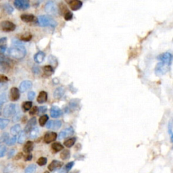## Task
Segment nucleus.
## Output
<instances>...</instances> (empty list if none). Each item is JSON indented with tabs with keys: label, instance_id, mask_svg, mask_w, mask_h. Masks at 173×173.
I'll return each instance as SVG.
<instances>
[{
	"label": "nucleus",
	"instance_id": "nucleus-1",
	"mask_svg": "<svg viewBox=\"0 0 173 173\" xmlns=\"http://www.w3.org/2000/svg\"><path fill=\"white\" fill-rule=\"evenodd\" d=\"M158 59L159 62L155 68V74L161 76L168 71L173 59V55L170 52H164L158 56Z\"/></svg>",
	"mask_w": 173,
	"mask_h": 173
},
{
	"label": "nucleus",
	"instance_id": "nucleus-2",
	"mask_svg": "<svg viewBox=\"0 0 173 173\" xmlns=\"http://www.w3.org/2000/svg\"><path fill=\"white\" fill-rule=\"evenodd\" d=\"M26 49L24 45L18 42L14 43V46L9 50V54L13 58L21 59L26 56Z\"/></svg>",
	"mask_w": 173,
	"mask_h": 173
},
{
	"label": "nucleus",
	"instance_id": "nucleus-3",
	"mask_svg": "<svg viewBox=\"0 0 173 173\" xmlns=\"http://www.w3.org/2000/svg\"><path fill=\"white\" fill-rule=\"evenodd\" d=\"M38 22L39 25L41 27H55L57 25V23L54 19L50 16H39L38 17Z\"/></svg>",
	"mask_w": 173,
	"mask_h": 173
},
{
	"label": "nucleus",
	"instance_id": "nucleus-4",
	"mask_svg": "<svg viewBox=\"0 0 173 173\" xmlns=\"http://www.w3.org/2000/svg\"><path fill=\"white\" fill-rule=\"evenodd\" d=\"M0 29L5 32H11L16 29V25L10 21H3L0 23Z\"/></svg>",
	"mask_w": 173,
	"mask_h": 173
},
{
	"label": "nucleus",
	"instance_id": "nucleus-5",
	"mask_svg": "<svg viewBox=\"0 0 173 173\" xmlns=\"http://www.w3.org/2000/svg\"><path fill=\"white\" fill-rule=\"evenodd\" d=\"M45 10L47 13L52 15L56 14L58 12L57 5H56V3L53 1H50L47 3L46 5H45Z\"/></svg>",
	"mask_w": 173,
	"mask_h": 173
},
{
	"label": "nucleus",
	"instance_id": "nucleus-6",
	"mask_svg": "<svg viewBox=\"0 0 173 173\" xmlns=\"http://www.w3.org/2000/svg\"><path fill=\"white\" fill-rule=\"evenodd\" d=\"M16 105L14 104H10L7 105L4 107L3 114L5 117H10V116H12L16 114Z\"/></svg>",
	"mask_w": 173,
	"mask_h": 173
},
{
	"label": "nucleus",
	"instance_id": "nucleus-7",
	"mask_svg": "<svg viewBox=\"0 0 173 173\" xmlns=\"http://www.w3.org/2000/svg\"><path fill=\"white\" fill-rule=\"evenodd\" d=\"M14 4L18 10H27L30 7L29 2L28 0H16L14 2Z\"/></svg>",
	"mask_w": 173,
	"mask_h": 173
},
{
	"label": "nucleus",
	"instance_id": "nucleus-8",
	"mask_svg": "<svg viewBox=\"0 0 173 173\" xmlns=\"http://www.w3.org/2000/svg\"><path fill=\"white\" fill-rule=\"evenodd\" d=\"M74 129L72 127H69V128L64 129V130H62L58 135V139H63L64 138H66L69 136H71L74 134Z\"/></svg>",
	"mask_w": 173,
	"mask_h": 173
},
{
	"label": "nucleus",
	"instance_id": "nucleus-9",
	"mask_svg": "<svg viewBox=\"0 0 173 173\" xmlns=\"http://www.w3.org/2000/svg\"><path fill=\"white\" fill-rule=\"evenodd\" d=\"M57 133L55 132H48L45 135L44 141L46 143H50L57 139Z\"/></svg>",
	"mask_w": 173,
	"mask_h": 173
},
{
	"label": "nucleus",
	"instance_id": "nucleus-10",
	"mask_svg": "<svg viewBox=\"0 0 173 173\" xmlns=\"http://www.w3.org/2000/svg\"><path fill=\"white\" fill-rule=\"evenodd\" d=\"M69 5L72 10L76 11L82 7L83 3L80 0H72V1L69 2Z\"/></svg>",
	"mask_w": 173,
	"mask_h": 173
},
{
	"label": "nucleus",
	"instance_id": "nucleus-11",
	"mask_svg": "<svg viewBox=\"0 0 173 173\" xmlns=\"http://www.w3.org/2000/svg\"><path fill=\"white\" fill-rule=\"evenodd\" d=\"M62 123L59 120H50L46 124V127L49 129H58L60 128Z\"/></svg>",
	"mask_w": 173,
	"mask_h": 173
},
{
	"label": "nucleus",
	"instance_id": "nucleus-12",
	"mask_svg": "<svg viewBox=\"0 0 173 173\" xmlns=\"http://www.w3.org/2000/svg\"><path fill=\"white\" fill-rule=\"evenodd\" d=\"M63 166V162L59 160H53L48 166V170L50 171H54L55 170L61 168Z\"/></svg>",
	"mask_w": 173,
	"mask_h": 173
},
{
	"label": "nucleus",
	"instance_id": "nucleus-13",
	"mask_svg": "<svg viewBox=\"0 0 173 173\" xmlns=\"http://www.w3.org/2000/svg\"><path fill=\"white\" fill-rule=\"evenodd\" d=\"M20 96L21 95L18 88L12 87L10 90V100L13 101H17L20 99Z\"/></svg>",
	"mask_w": 173,
	"mask_h": 173
},
{
	"label": "nucleus",
	"instance_id": "nucleus-14",
	"mask_svg": "<svg viewBox=\"0 0 173 173\" xmlns=\"http://www.w3.org/2000/svg\"><path fill=\"white\" fill-rule=\"evenodd\" d=\"M33 83L30 81H24L20 85V91L21 92H25L27 90H29L30 88L32 87Z\"/></svg>",
	"mask_w": 173,
	"mask_h": 173
},
{
	"label": "nucleus",
	"instance_id": "nucleus-15",
	"mask_svg": "<svg viewBox=\"0 0 173 173\" xmlns=\"http://www.w3.org/2000/svg\"><path fill=\"white\" fill-rule=\"evenodd\" d=\"M36 123H37L36 118L33 117L31 119H30V120L28 122V123L27 124L26 127H25L24 131L26 132V133H29L30 130L34 128V127H35Z\"/></svg>",
	"mask_w": 173,
	"mask_h": 173
},
{
	"label": "nucleus",
	"instance_id": "nucleus-16",
	"mask_svg": "<svg viewBox=\"0 0 173 173\" xmlns=\"http://www.w3.org/2000/svg\"><path fill=\"white\" fill-rule=\"evenodd\" d=\"M51 116L53 118H57L62 115V111L59 107L56 106H53L50 110Z\"/></svg>",
	"mask_w": 173,
	"mask_h": 173
},
{
	"label": "nucleus",
	"instance_id": "nucleus-17",
	"mask_svg": "<svg viewBox=\"0 0 173 173\" xmlns=\"http://www.w3.org/2000/svg\"><path fill=\"white\" fill-rule=\"evenodd\" d=\"M65 93V89L64 87H60L57 88L53 93V98L55 99H60Z\"/></svg>",
	"mask_w": 173,
	"mask_h": 173
},
{
	"label": "nucleus",
	"instance_id": "nucleus-18",
	"mask_svg": "<svg viewBox=\"0 0 173 173\" xmlns=\"http://www.w3.org/2000/svg\"><path fill=\"white\" fill-rule=\"evenodd\" d=\"M21 20L25 22H33L36 21L35 16L33 14H22L21 16Z\"/></svg>",
	"mask_w": 173,
	"mask_h": 173
},
{
	"label": "nucleus",
	"instance_id": "nucleus-19",
	"mask_svg": "<svg viewBox=\"0 0 173 173\" xmlns=\"http://www.w3.org/2000/svg\"><path fill=\"white\" fill-rule=\"evenodd\" d=\"M47 100V92L44 91H42L39 93L38 98L37 99V102L39 104H43Z\"/></svg>",
	"mask_w": 173,
	"mask_h": 173
},
{
	"label": "nucleus",
	"instance_id": "nucleus-20",
	"mask_svg": "<svg viewBox=\"0 0 173 173\" xmlns=\"http://www.w3.org/2000/svg\"><path fill=\"white\" fill-rule=\"evenodd\" d=\"M45 57V53L43 52H39L34 56V59L37 63H41L44 60Z\"/></svg>",
	"mask_w": 173,
	"mask_h": 173
},
{
	"label": "nucleus",
	"instance_id": "nucleus-21",
	"mask_svg": "<svg viewBox=\"0 0 173 173\" xmlns=\"http://www.w3.org/2000/svg\"><path fill=\"white\" fill-rule=\"evenodd\" d=\"M33 149V143L30 141H28L27 142L24 144L23 147V151L27 153V154H30V152L32 151Z\"/></svg>",
	"mask_w": 173,
	"mask_h": 173
},
{
	"label": "nucleus",
	"instance_id": "nucleus-22",
	"mask_svg": "<svg viewBox=\"0 0 173 173\" xmlns=\"http://www.w3.org/2000/svg\"><path fill=\"white\" fill-rule=\"evenodd\" d=\"M74 164H75L74 162H70L66 164V166H65L64 168H62L60 171H59V173H68L72 169Z\"/></svg>",
	"mask_w": 173,
	"mask_h": 173
},
{
	"label": "nucleus",
	"instance_id": "nucleus-23",
	"mask_svg": "<svg viewBox=\"0 0 173 173\" xmlns=\"http://www.w3.org/2000/svg\"><path fill=\"white\" fill-rule=\"evenodd\" d=\"M76 141V139L75 137L68 139L67 140H66L64 142V145L67 147H71L74 146V145H75Z\"/></svg>",
	"mask_w": 173,
	"mask_h": 173
},
{
	"label": "nucleus",
	"instance_id": "nucleus-24",
	"mask_svg": "<svg viewBox=\"0 0 173 173\" xmlns=\"http://www.w3.org/2000/svg\"><path fill=\"white\" fill-rule=\"evenodd\" d=\"M43 70L44 74L47 76H50L53 73V69L52 66L48 65V66H45L43 68Z\"/></svg>",
	"mask_w": 173,
	"mask_h": 173
},
{
	"label": "nucleus",
	"instance_id": "nucleus-25",
	"mask_svg": "<svg viewBox=\"0 0 173 173\" xmlns=\"http://www.w3.org/2000/svg\"><path fill=\"white\" fill-rule=\"evenodd\" d=\"M7 42L8 39L6 37L0 38V49H1L3 52H4V51L6 50Z\"/></svg>",
	"mask_w": 173,
	"mask_h": 173
},
{
	"label": "nucleus",
	"instance_id": "nucleus-26",
	"mask_svg": "<svg viewBox=\"0 0 173 173\" xmlns=\"http://www.w3.org/2000/svg\"><path fill=\"white\" fill-rule=\"evenodd\" d=\"M21 127L20 124H15L14 126H13L10 129V133L12 135H16L21 132Z\"/></svg>",
	"mask_w": 173,
	"mask_h": 173
},
{
	"label": "nucleus",
	"instance_id": "nucleus-27",
	"mask_svg": "<svg viewBox=\"0 0 173 173\" xmlns=\"http://www.w3.org/2000/svg\"><path fill=\"white\" fill-rule=\"evenodd\" d=\"M52 148L55 152H58L64 149V146L60 143H53L52 145Z\"/></svg>",
	"mask_w": 173,
	"mask_h": 173
},
{
	"label": "nucleus",
	"instance_id": "nucleus-28",
	"mask_svg": "<svg viewBox=\"0 0 173 173\" xmlns=\"http://www.w3.org/2000/svg\"><path fill=\"white\" fill-rule=\"evenodd\" d=\"M39 133V128L37 127H34V128L29 132V137L30 139H35L37 137Z\"/></svg>",
	"mask_w": 173,
	"mask_h": 173
},
{
	"label": "nucleus",
	"instance_id": "nucleus-29",
	"mask_svg": "<svg viewBox=\"0 0 173 173\" xmlns=\"http://www.w3.org/2000/svg\"><path fill=\"white\" fill-rule=\"evenodd\" d=\"M32 102L31 101H25L23 102V104L22 105V110H23L24 112H27L29 111V110H30L31 107H32Z\"/></svg>",
	"mask_w": 173,
	"mask_h": 173
},
{
	"label": "nucleus",
	"instance_id": "nucleus-30",
	"mask_svg": "<svg viewBox=\"0 0 173 173\" xmlns=\"http://www.w3.org/2000/svg\"><path fill=\"white\" fill-rule=\"evenodd\" d=\"M27 138V133L25 131H21V133L19 134L18 139V142L20 144H22L24 142L25 139Z\"/></svg>",
	"mask_w": 173,
	"mask_h": 173
},
{
	"label": "nucleus",
	"instance_id": "nucleus-31",
	"mask_svg": "<svg viewBox=\"0 0 173 173\" xmlns=\"http://www.w3.org/2000/svg\"><path fill=\"white\" fill-rule=\"evenodd\" d=\"M70 156V152L69 150H68V149L63 150V152H62L60 154V158L61 159H62V160H68V159H69Z\"/></svg>",
	"mask_w": 173,
	"mask_h": 173
},
{
	"label": "nucleus",
	"instance_id": "nucleus-32",
	"mask_svg": "<svg viewBox=\"0 0 173 173\" xmlns=\"http://www.w3.org/2000/svg\"><path fill=\"white\" fill-rule=\"evenodd\" d=\"M59 10H60V12H62V14H64V15H65L67 12H69V9H68L66 5L62 2L59 3Z\"/></svg>",
	"mask_w": 173,
	"mask_h": 173
},
{
	"label": "nucleus",
	"instance_id": "nucleus-33",
	"mask_svg": "<svg viewBox=\"0 0 173 173\" xmlns=\"http://www.w3.org/2000/svg\"><path fill=\"white\" fill-rule=\"evenodd\" d=\"M78 105H79V100H76V99H75V100H72L69 103L70 107L72 110L78 108Z\"/></svg>",
	"mask_w": 173,
	"mask_h": 173
},
{
	"label": "nucleus",
	"instance_id": "nucleus-34",
	"mask_svg": "<svg viewBox=\"0 0 173 173\" xmlns=\"http://www.w3.org/2000/svg\"><path fill=\"white\" fill-rule=\"evenodd\" d=\"M3 8H4V9L5 10V12H6L8 14H12L14 12V8H12V5L10 4H8V3H5L4 5H3Z\"/></svg>",
	"mask_w": 173,
	"mask_h": 173
},
{
	"label": "nucleus",
	"instance_id": "nucleus-35",
	"mask_svg": "<svg viewBox=\"0 0 173 173\" xmlns=\"http://www.w3.org/2000/svg\"><path fill=\"white\" fill-rule=\"evenodd\" d=\"M48 119H49V118H48L47 115L41 116L39 120V124H40V126L44 127L45 124H46L47 121L48 120Z\"/></svg>",
	"mask_w": 173,
	"mask_h": 173
},
{
	"label": "nucleus",
	"instance_id": "nucleus-36",
	"mask_svg": "<svg viewBox=\"0 0 173 173\" xmlns=\"http://www.w3.org/2000/svg\"><path fill=\"white\" fill-rule=\"evenodd\" d=\"M49 62L50 64V66H52V67L54 66L56 67V66H58V60L55 56H49Z\"/></svg>",
	"mask_w": 173,
	"mask_h": 173
},
{
	"label": "nucleus",
	"instance_id": "nucleus-37",
	"mask_svg": "<svg viewBox=\"0 0 173 173\" xmlns=\"http://www.w3.org/2000/svg\"><path fill=\"white\" fill-rule=\"evenodd\" d=\"M36 168V165H35V164H30V165L27 166V168L25 169L24 173H35Z\"/></svg>",
	"mask_w": 173,
	"mask_h": 173
},
{
	"label": "nucleus",
	"instance_id": "nucleus-38",
	"mask_svg": "<svg viewBox=\"0 0 173 173\" xmlns=\"http://www.w3.org/2000/svg\"><path fill=\"white\" fill-rule=\"evenodd\" d=\"M9 140V134L8 133H4L0 136V143L7 142Z\"/></svg>",
	"mask_w": 173,
	"mask_h": 173
},
{
	"label": "nucleus",
	"instance_id": "nucleus-39",
	"mask_svg": "<svg viewBox=\"0 0 173 173\" xmlns=\"http://www.w3.org/2000/svg\"><path fill=\"white\" fill-rule=\"evenodd\" d=\"M8 123H9V120L8 119L0 118V129H4L8 126Z\"/></svg>",
	"mask_w": 173,
	"mask_h": 173
},
{
	"label": "nucleus",
	"instance_id": "nucleus-40",
	"mask_svg": "<svg viewBox=\"0 0 173 173\" xmlns=\"http://www.w3.org/2000/svg\"><path fill=\"white\" fill-rule=\"evenodd\" d=\"M47 159L45 157H41L38 159V160L37 161V163L38 165L39 166H44L45 164H47Z\"/></svg>",
	"mask_w": 173,
	"mask_h": 173
},
{
	"label": "nucleus",
	"instance_id": "nucleus-41",
	"mask_svg": "<svg viewBox=\"0 0 173 173\" xmlns=\"http://www.w3.org/2000/svg\"><path fill=\"white\" fill-rule=\"evenodd\" d=\"M20 39H21L22 41H30L31 39H32V35L30 34H27V35H22L21 37H20Z\"/></svg>",
	"mask_w": 173,
	"mask_h": 173
},
{
	"label": "nucleus",
	"instance_id": "nucleus-42",
	"mask_svg": "<svg viewBox=\"0 0 173 173\" xmlns=\"http://www.w3.org/2000/svg\"><path fill=\"white\" fill-rule=\"evenodd\" d=\"M7 148L5 146H0V158L4 157L6 154Z\"/></svg>",
	"mask_w": 173,
	"mask_h": 173
},
{
	"label": "nucleus",
	"instance_id": "nucleus-43",
	"mask_svg": "<svg viewBox=\"0 0 173 173\" xmlns=\"http://www.w3.org/2000/svg\"><path fill=\"white\" fill-rule=\"evenodd\" d=\"M16 142V136H14L13 137L9 139V140H8L6 142V144L8 145V146H13V145H14Z\"/></svg>",
	"mask_w": 173,
	"mask_h": 173
},
{
	"label": "nucleus",
	"instance_id": "nucleus-44",
	"mask_svg": "<svg viewBox=\"0 0 173 173\" xmlns=\"http://www.w3.org/2000/svg\"><path fill=\"white\" fill-rule=\"evenodd\" d=\"M7 101V96L5 93H2L0 95V105L4 104Z\"/></svg>",
	"mask_w": 173,
	"mask_h": 173
},
{
	"label": "nucleus",
	"instance_id": "nucleus-45",
	"mask_svg": "<svg viewBox=\"0 0 173 173\" xmlns=\"http://www.w3.org/2000/svg\"><path fill=\"white\" fill-rule=\"evenodd\" d=\"M73 18V14L71 12H67L66 14L64 15V19L66 20V21H70V20H72Z\"/></svg>",
	"mask_w": 173,
	"mask_h": 173
},
{
	"label": "nucleus",
	"instance_id": "nucleus-46",
	"mask_svg": "<svg viewBox=\"0 0 173 173\" xmlns=\"http://www.w3.org/2000/svg\"><path fill=\"white\" fill-rule=\"evenodd\" d=\"M168 129V133H169V135H170V137H171V142L173 144V130L172 129V124H171V123H169Z\"/></svg>",
	"mask_w": 173,
	"mask_h": 173
},
{
	"label": "nucleus",
	"instance_id": "nucleus-47",
	"mask_svg": "<svg viewBox=\"0 0 173 173\" xmlns=\"http://www.w3.org/2000/svg\"><path fill=\"white\" fill-rule=\"evenodd\" d=\"M7 81H8V78L6 76L0 75V83H6Z\"/></svg>",
	"mask_w": 173,
	"mask_h": 173
},
{
	"label": "nucleus",
	"instance_id": "nucleus-48",
	"mask_svg": "<svg viewBox=\"0 0 173 173\" xmlns=\"http://www.w3.org/2000/svg\"><path fill=\"white\" fill-rule=\"evenodd\" d=\"M46 111H47L46 106H41L38 109V112L39 114H44V113Z\"/></svg>",
	"mask_w": 173,
	"mask_h": 173
},
{
	"label": "nucleus",
	"instance_id": "nucleus-49",
	"mask_svg": "<svg viewBox=\"0 0 173 173\" xmlns=\"http://www.w3.org/2000/svg\"><path fill=\"white\" fill-rule=\"evenodd\" d=\"M35 96V93L34 91H30L28 93V98L29 100H33Z\"/></svg>",
	"mask_w": 173,
	"mask_h": 173
},
{
	"label": "nucleus",
	"instance_id": "nucleus-50",
	"mask_svg": "<svg viewBox=\"0 0 173 173\" xmlns=\"http://www.w3.org/2000/svg\"><path fill=\"white\" fill-rule=\"evenodd\" d=\"M38 109H39V108H37V106L33 107V108H31L30 110V115L35 114L36 113L38 112Z\"/></svg>",
	"mask_w": 173,
	"mask_h": 173
},
{
	"label": "nucleus",
	"instance_id": "nucleus-51",
	"mask_svg": "<svg viewBox=\"0 0 173 173\" xmlns=\"http://www.w3.org/2000/svg\"><path fill=\"white\" fill-rule=\"evenodd\" d=\"M14 153H15V149H11L9 153H8V158H12L14 154Z\"/></svg>",
	"mask_w": 173,
	"mask_h": 173
},
{
	"label": "nucleus",
	"instance_id": "nucleus-52",
	"mask_svg": "<svg viewBox=\"0 0 173 173\" xmlns=\"http://www.w3.org/2000/svg\"><path fill=\"white\" fill-rule=\"evenodd\" d=\"M32 158H33L32 154H27L26 156L24 157V159H25V160H26V161H29V160H32Z\"/></svg>",
	"mask_w": 173,
	"mask_h": 173
},
{
	"label": "nucleus",
	"instance_id": "nucleus-53",
	"mask_svg": "<svg viewBox=\"0 0 173 173\" xmlns=\"http://www.w3.org/2000/svg\"><path fill=\"white\" fill-rule=\"evenodd\" d=\"M22 157V153H19V154H17L15 156V160H18L19 159H21Z\"/></svg>",
	"mask_w": 173,
	"mask_h": 173
},
{
	"label": "nucleus",
	"instance_id": "nucleus-54",
	"mask_svg": "<svg viewBox=\"0 0 173 173\" xmlns=\"http://www.w3.org/2000/svg\"><path fill=\"white\" fill-rule=\"evenodd\" d=\"M33 72H35V74H37V73H39V68H37V66H35L33 68Z\"/></svg>",
	"mask_w": 173,
	"mask_h": 173
},
{
	"label": "nucleus",
	"instance_id": "nucleus-55",
	"mask_svg": "<svg viewBox=\"0 0 173 173\" xmlns=\"http://www.w3.org/2000/svg\"><path fill=\"white\" fill-rule=\"evenodd\" d=\"M5 58V57L4 56V53H2L1 52H0V61H2V59H4Z\"/></svg>",
	"mask_w": 173,
	"mask_h": 173
},
{
	"label": "nucleus",
	"instance_id": "nucleus-56",
	"mask_svg": "<svg viewBox=\"0 0 173 173\" xmlns=\"http://www.w3.org/2000/svg\"><path fill=\"white\" fill-rule=\"evenodd\" d=\"M44 173H50V172L49 171H45Z\"/></svg>",
	"mask_w": 173,
	"mask_h": 173
},
{
	"label": "nucleus",
	"instance_id": "nucleus-57",
	"mask_svg": "<svg viewBox=\"0 0 173 173\" xmlns=\"http://www.w3.org/2000/svg\"><path fill=\"white\" fill-rule=\"evenodd\" d=\"M72 173H78V172H72Z\"/></svg>",
	"mask_w": 173,
	"mask_h": 173
},
{
	"label": "nucleus",
	"instance_id": "nucleus-58",
	"mask_svg": "<svg viewBox=\"0 0 173 173\" xmlns=\"http://www.w3.org/2000/svg\"><path fill=\"white\" fill-rule=\"evenodd\" d=\"M0 114H1V110H0Z\"/></svg>",
	"mask_w": 173,
	"mask_h": 173
}]
</instances>
